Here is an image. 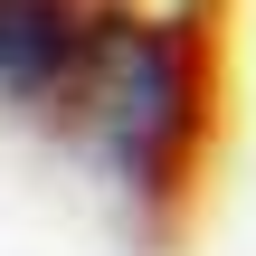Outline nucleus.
<instances>
[{
	"instance_id": "1",
	"label": "nucleus",
	"mask_w": 256,
	"mask_h": 256,
	"mask_svg": "<svg viewBox=\"0 0 256 256\" xmlns=\"http://www.w3.org/2000/svg\"><path fill=\"white\" fill-rule=\"evenodd\" d=\"M66 104H95L114 162L142 190H162L180 142H190V48L162 38V28H95Z\"/></svg>"
},
{
	"instance_id": "2",
	"label": "nucleus",
	"mask_w": 256,
	"mask_h": 256,
	"mask_svg": "<svg viewBox=\"0 0 256 256\" xmlns=\"http://www.w3.org/2000/svg\"><path fill=\"white\" fill-rule=\"evenodd\" d=\"M86 19L66 0H0V95L19 104H66L86 66Z\"/></svg>"
}]
</instances>
